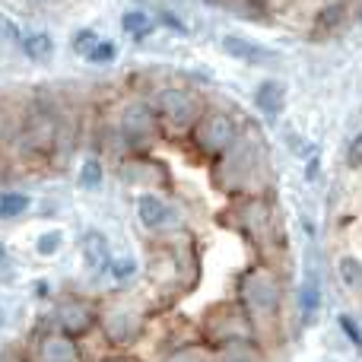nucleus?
I'll use <instances>...</instances> for the list:
<instances>
[{
  "instance_id": "nucleus-11",
  "label": "nucleus",
  "mask_w": 362,
  "mask_h": 362,
  "mask_svg": "<svg viewBox=\"0 0 362 362\" xmlns=\"http://www.w3.org/2000/svg\"><path fill=\"white\" fill-rule=\"evenodd\" d=\"M89 325H93V315H89L86 305H76V302H70V305L61 308V327L67 334H80V331H86Z\"/></svg>"
},
{
  "instance_id": "nucleus-16",
  "label": "nucleus",
  "mask_w": 362,
  "mask_h": 362,
  "mask_svg": "<svg viewBox=\"0 0 362 362\" xmlns=\"http://www.w3.org/2000/svg\"><path fill=\"white\" fill-rule=\"evenodd\" d=\"M318 302H321L318 280H315V274H308L305 286H302V315H305V318H312V315L318 312Z\"/></svg>"
},
{
  "instance_id": "nucleus-2",
  "label": "nucleus",
  "mask_w": 362,
  "mask_h": 362,
  "mask_svg": "<svg viewBox=\"0 0 362 362\" xmlns=\"http://www.w3.org/2000/svg\"><path fill=\"white\" fill-rule=\"evenodd\" d=\"M242 302L257 315H274L280 308V286L270 274L251 270L242 276Z\"/></svg>"
},
{
  "instance_id": "nucleus-23",
  "label": "nucleus",
  "mask_w": 362,
  "mask_h": 362,
  "mask_svg": "<svg viewBox=\"0 0 362 362\" xmlns=\"http://www.w3.org/2000/svg\"><path fill=\"white\" fill-rule=\"evenodd\" d=\"M346 163H350V169H362V134L353 137L350 150H346Z\"/></svg>"
},
{
  "instance_id": "nucleus-9",
  "label": "nucleus",
  "mask_w": 362,
  "mask_h": 362,
  "mask_svg": "<svg viewBox=\"0 0 362 362\" xmlns=\"http://www.w3.org/2000/svg\"><path fill=\"white\" fill-rule=\"evenodd\" d=\"M105 331L115 344H127V340L140 331V318L134 312H112L105 321Z\"/></svg>"
},
{
  "instance_id": "nucleus-10",
  "label": "nucleus",
  "mask_w": 362,
  "mask_h": 362,
  "mask_svg": "<svg viewBox=\"0 0 362 362\" xmlns=\"http://www.w3.org/2000/svg\"><path fill=\"white\" fill-rule=\"evenodd\" d=\"M137 216H140V223H144L146 229H156V226L165 223L169 210H165V204L159 197H153V194H144V197L137 200Z\"/></svg>"
},
{
  "instance_id": "nucleus-13",
  "label": "nucleus",
  "mask_w": 362,
  "mask_h": 362,
  "mask_svg": "<svg viewBox=\"0 0 362 362\" xmlns=\"http://www.w3.org/2000/svg\"><path fill=\"white\" fill-rule=\"evenodd\" d=\"M29 210L25 194H0V219H16Z\"/></svg>"
},
{
  "instance_id": "nucleus-22",
  "label": "nucleus",
  "mask_w": 362,
  "mask_h": 362,
  "mask_svg": "<svg viewBox=\"0 0 362 362\" xmlns=\"http://www.w3.org/2000/svg\"><path fill=\"white\" fill-rule=\"evenodd\" d=\"M61 232H45L42 238H38V255H54L57 245H61Z\"/></svg>"
},
{
  "instance_id": "nucleus-12",
  "label": "nucleus",
  "mask_w": 362,
  "mask_h": 362,
  "mask_svg": "<svg viewBox=\"0 0 362 362\" xmlns=\"http://www.w3.org/2000/svg\"><path fill=\"white\" fill-rule=\"evenodd\" d=\"M121 25H124V32H131L134 38H146V35L153 32V19L146 16L144 10H131V13H124Z\"/></svg>"
},
{
  "instance_id": "nucleus-19",
  "label": "nucleus",
  "mask_w": 362,
  "mask_h": 362,
  "mask_svg": "<svg viewBox=\"0 0 362 362\" xmlns=\"http://www.w3.org/2000/svg\"><path fill=\"white\" fill-rule=\"evenodd\" d=\"M80 185H86V187H99V185H102V165L95 163V159H89V163L83 165Z\"/></svg>"
},
{
  "instance_id": "nucleus-20",
  "label": "nucleus",
  "mask_w": 362,
  "mask_h": 362,
  "mask_svg": "<svg viewBox=\"0 0 362 362\" xmlns=\"http://www.w3.org/2000/svg\"><path fill=\"white\" fill-rule=\"evenodd\" d=\"M115 54H118V48H115V42H99L93 51H89V61H95V64H105V61H112Z\"/></svg>"
},
{
  "instance_id": "nucleus-17",
  "label": "nucleus",
  "mask_w": 362,
  "mask_h": 362,
  "mask_svg": "<svg viewBox=\"0 0 362 362\" xmlns=\"http://www.w3.org/2000/svg\"><path fill=\"white\" fill-rule=\"evenodd\" d=\"M86 261H89V267H105L108 251H105V242H102L99 235L86 238Z\"/></svg>"
},
{
  "instance_id": "nucleus-18",
  "label": "nucleus",
  "mask_w": 362,
  "mask_h": 362,
  "mask_svg": "<svg viewBox=\"0 0 362 362\" xmlns=\"http://www.w3.org/2000/svg\"><path fill=\"white\" fill-rule=\"evenodd\" d=\"M344 13H346V10H344V4H334V6H327V10L318 16V29H315V32H331L334 25H340V19H344Z\"/></svg>"
},
{
  "instance_id": "nucleus-24",
  "label": "nucleus",
  "mask_w": 362,
  "mask_h": 362,
  "mask_svg": "<svg viewBox=\"0 0 362 362\" xmlns=\"http://www.w3.org/2000/svg\"><path fill=\"white\" fill-rule=\"evenodd\" d=\"M131 274H134V261H118V264H112V276H115V280H127Z\"/></svg>"
},
{
  "instance_id": "nucleus-6",
  "label": "nucleus",
  "mask_w": 362,
  "mask_h": 362,
  "mask_svg": "<svg viewBox=\"0 0 362 362\" xmlns=\"http://www.w3.org/2000/svg\"><path fill=\"white\" fill-rule=\"evenodd\" d=\"M223 48H226V54H232L235 61H245V64H267L276 57V51L261 48L257 42H248V38H238V35H226Z\"/></svg>"
},
{
  "instance_id": "nucleus-7",
  "label": "nucleus",
  "mask_w": 362,
  "mask_h": 362,
  "mask_svg": "<svg viewBox=\"0 0 362 362\" xmlns=\"http://www.w3.org/2000/svg\"><path fill=\"white\" fill-rule=\"evenodd\" d=\"M257 108H261V115L267 121H276L283 115V108H286V86H283L280 80H267L257 86V95H255Z\"/></svg>"
},
{
  "instance_id": "nucleus-8",
  "label": "nucleus",
  "mask_w": 362,
  "mask_h": 362,
  "mask_svg": "<svg viewBox=\"0 0 362 362\" xmlns=\"http://www.w3.org/2000/svg\"><path fill=\"white\" fill-rule=\"evenodd\" d=\"M38 359L42 362H80V353H76V346L64 334H51V337H45L42 356Z\"/></svg>"
},
{
  "instance_id": "nucleus-5",
  "label": "nucleus",
  "mask_w": 362,
  "mask_h": 362,
  "mask_svg": "<svg viewBox=\"0 0 362 362\" xmlns=\"http://www.w3.org/2000/svg\"><path fill=\"white\" fill-rule=\"evenodd\" d=\"M210 334L216 344H242V340L251 337V325L242 312H226V318L213 321Z\"/></svg>"
},
{
  "instance_id": "nucleus-4",
  "label": "nucleus",
  "mask_w": 362,
  "mask_h": 362,
  "mask_svg": "<svg viewBox=\"0 0 362 362\" xmlns=\"http://www.w3.org/2000/svg\"><path fill=\"white\" fill-rule=\"evenodd\" d=\"M159 112H163V118H169V124L187 127L197 121L200 105L185 89H163V93H159Z\"/></svg>"
},
{
  "instance_id": "nucleus-15",
  "label": "nucleus",
  "mask_w": 362,
  "mask_h": 362,
  "mask_svg": "<svg viewBox=\"0 0 362 362\" xmlns=\"http://www.w3.org/2000/svg\"><path fill=\"white\" fill-rule=\"evenodd\" d=\"M25 54H29L32 61H51L54 45H51L48 35H29V38H25Z\"/></svg>"
},
{
  "instance_id": "nucleus-3",
  "label": "nucleus",
  "mask_w": 362,
  "mask_h": 362,
  "mask_svg": "<svg viewBox=\"0 0 362 362\" xmlns=\"http://www.w3.org/2000/svg\"><path fill=\"white\" fill-rule=\"evenodd\" d=\"M121 134L131 140L134 146H150L159 134V124H156V115H153L150 105H131L124 115H121Z\"/></svg>"
},
{
  "instance_id": "nucleus-14",
  "label": "nucleus",
  "mask_w": 362,
  "mask_h": 362,
  "mask_svg": "<svg viewBox=\"0 0 362 362\" xmlns=\"http://www.w3.org/2000/svg\"><path fill=\"white\" fill-rule=\"evenodd\" d=\"M340 280H344L346 289L362 293V264L356 257H344V261H340Z\"/></svg>"
},
{
  "instance_id": "nucleus-25",
  "label": "nucleus",
  "mask_w": 362,
  "mask_h": 362,
  "mask_svg": "<svg viewBox=\"0 0 362 362\" xmlns=\"http://www.w3.org/2000/svg\"><path fill=\"white\" fill-rule=\"evenodd\" d=\"M340 327H344L346 334H350V340L356 346H362V337H359V331H356V325H353V318H340Z\"/></svg>"
},
{
  "instance_id": "nucleus-21",
  "label": "nucleus",
  "mask_w": 362,
  "mask_h": 362,
  "mask_svg": "<svg viewBox=\"0 0 362 362\" xmlns=\"http://www.w3.org/2000/svg\"><path fill=\"white\" fill-rule=\"evenodd\" d=\"M95 45H99V38H95V32H76V38H74V48L80 51V54H86L89 57V51L95 48Z\"/></svg>"
},
{
  "instance_id": "nucleus-1",
  "label": "nucleus",
  "mask_w": 362,
  "mask_h": 362,
  "mask_svg": "<svg viewBox=\"0 0 362 362\" xmlns=\"http://www.w3.org/2000/svg\"><path fill=\"white\" fill-rule=\"evenodd\" d=\"M235 137H238V127L229 115L210 112L194 124V144H197L204 153H210V156L229 153L232 146H235Z\"/></svg>"
}]
</instances>
